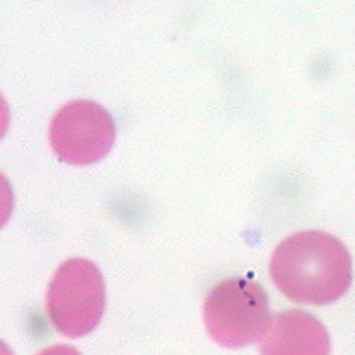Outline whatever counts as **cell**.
<instances>
[{"label":"cell","mask_w":355,"mask_h":355,"mask_svg":"<svg viewBox=\"0 0 355 355\" xmlns=\"http://www.w3.org/2000/svg\"><path fill=\"white\" fill-rule=\"evenodd\" d=\"M106 308L101 270L86 259H69L48 284L46 310L53 328L66 337H83L97 328Z\"/></svg>","instance_id":"obj_3"},{"label":"cell","mask_w":355,"mask_h":355,"mask_svg":"<svg viewBox=\"0 0 355 355\" xmlns=\"http://www.w3.org/2000/svg\"><path fill=\"white\" fill-rule=\"evenodd\" d=\"M261 355H330V336L308 311L286 310L270 321Z\"/></svg>","instance_id":"obj_5"},{"label":"cell","mask_w":355,"mask_h":355,"mask_svg":"<svg viewBox=\"0 0 355 355\" xmlns=\"http://www.w3.org/2000/svg\"><path fill=\"white\" fill-rule=\"evenodd\" d=\"M270 275L290 301L321 306L348 292L352 259L339 239L308 230L290 235L273 250Z\"/></svg>","instance_id":"obj_1"},{"label":"cell","mask_w":355,"mask_h":355,"mask_svg":"<svg viewBox=\"0 0 355 355\" xmlns=\"http://www.w3.org/2000/svg\"><path fill=\"white\" fill-rule=\"evenodd\" d=\"M0 355H13L11 348L8 345H6L4 340H0Z\"/></svg>","instance_id":"obj_9"},{"label":"cell","mask_w":355,"mask_h":355,"mask_svg":"<svg viewBox=\"0 0 355 355\" xmlns=\"http://www.w3.org/2000/svg\"><path fill=\"white\" fill-rule=\"evenodd\" d=\"M10 106L4 101V97L0 95V139L6 135L8 128H10Z\"/></svg>","instance_id":"obj_8"},{"label":"cell","mask_w":355,"mask_h":355,"mask_svg":"<svg viewBox=\"0 0 355 355\" xmlns=\"http://www.w3.org/2000/svg\"><path fill=\"white\" fill-rule=\"evenodd\" d=\"M37 355H80V352L69 345H53L44 348V350L39 352Z\"/></svg>","instance_id":"obj_7"},{"label":"cell","mask_w":355,"mask_h":355,"mask_svg":"<svg viewBox=\"0 0 355 355\" xmlns=\"http://www.w3.org/2000/svg\"><path fill=\"white\" fill-rule=\"evenodd\" d=\"M13 206H15L13 188H11L10 180L4 177V173H0V228L10 220Z\"/></svg>","instance_id":"obj_6"},{"label":"cell","mask_w":355,"mask_h":355,"mask_svg":"<svg viewBox=\"0 0 355 355\" xmlns=\"http://www.w3.org/2000/svg\"><path fill=\"white\" fill-rule=\"evenodd\" d=\"M202 315L208 336L232 350L263 339L272 321L266 290L244 277L215 284L206 295Z\"/></svg>","instance_id":"obj_2"},{"label":"cell","mask_w":355,"mask_h":355,"mask_svg":"<svg viewBox=\"0 0 355 355\" xmlns=\"http://www.w3.org/2000/svg\"><path fill=\"white\" fill-rule=\"evenodd\" d=\"M117 128L110 113L93 101H73L62 106L49 124V144L60 161L88 166L110 153Z\"/></svg>","instance_id":"obj_4"}]
</instances>
